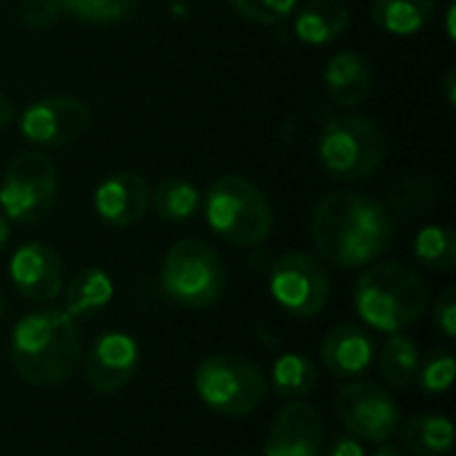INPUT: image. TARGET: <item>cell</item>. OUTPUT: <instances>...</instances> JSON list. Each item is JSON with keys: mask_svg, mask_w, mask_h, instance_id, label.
Instances as JSON below:
<instances>
[{"mask_svg": "<svg viewBox=\"0 0 456 456\" xmlns=\"http://www.w3.org/2000/svg\"><path fill=\"white\" fill-rule=\"evenodd\" d=\"M270 379H273L275 395L286 401H299L310 395L313 387L318 385V366L313 363V358L302 353H286L275 361Z\"/></svg>", "mask_w": 456, "mask_h": 456, "instance_id": "cb8c5ba5", "label": "cell"}, {"mask_svg": "<svg viewBox=\"0 0 456 456\" xmlns=\"http://www.w3.org/2000/svg\"><path fill=\"white\" fill-rule=\"evenodd\" d=\"M139 371V345L126 331H107L96 337L86 353L83 374L99 395H115L131 385Z\"/></svg>", "mask_w": 456, "mask_h": 456, "instance_id": "7c38bea8", "label": "cell"}, {"mask_svg": "<svg viewBox=\"0 0 456 456\" xmlns=\"http://www.w3.org/2000/svg\"><path fill=\"white\" fill-rule=\"evenodd\" d=\"M270 294L289 315L315 318L329 305L331 281L313 254L289 251L270 270Z\"/></svg>", "mask_w": 456, "mask_h": 456, "instance_id": "9c48e42d", "label": "cell"}, {"mask_svg": "<svg viewBox=\"0 0 456 456\" xmlns=\"http://www.w3.org/2000/svg\"><path fill=\"white\" fill-rule=\"evenodd\" d=\"M446 27H449V37H454V5L449 8V16H446Z\"/></svg>", "mask_w": 456, "mask_h": 456, "instance_id": "d590c367", "label": "cell"}, {"mask_svg": "<svg viewBox=\"0 0 456 456\" xmlns=\"http://www.w3.org/2000/svg\"><path fill=\"white\" fill-rule=\"evenodd\" d=\"M414 256L419 265L452 273L456 267V235L444 224H428L414 238Z\"/></svg>", "mask_w": 456, "mask_h": 456, "instance_id": "d4e9b609", "label": "cell"}, {"mask_svg": "<svg viewBox=\"0 0 456 456\" xmlns=\"http://www.w3.org/2000/svg\"><path fill=\"white\" fill-rule=\"evenodd\" d=\"M208 227L232 246H259L273 232V206L267 195L246 176L230 174L216 179L203 195Z\"/></svg>", "mask_w": 456, "mask_h": 456, "instance_id": "5b68a950", "label": "cell"}, {"mask_svg": "<svg viewBox=\"0 0 456 456\" xmlns=\"http://www.w3.org/2000/svg\"><path fill=\"white\" fill-rule=\"evenodd\" d=\"M371 456H406V454H403L398 446H393V444H387V441H385V444H379V449H377Z\"/></svg>", "mask_w": 456, "mask_h": 456, "instance_id": "e575fe53", "label": "cell"}, {"mask_svg": "<svg viewBox=\"0 0 456 456\" xmlns=\"http://www.w3.org/2000/svg\"><path fill=\"white\" fill-rule=\"evenodd\" d=\"M323 456H366V449L358 438L350 436H339L331 441V446L323 452Z\"/></svg>", "mask_w": 456, "mask_h": 456, "instance_id": "4dcf8cb0", "label": "cell"}, {"mask_svg": "<svg viewBox=\"0 0 456 456\" xmlns=\"http://www.w3.org/2000/svg\"><path fill=\"white\" fill-rule=\"evenodd\" d=\"M454 83H456V72H454V69H449V75H446V80H444V88H446V102H449L452 107L456 104Z\"/></svg>", "mask_w": 456, "mask_h": 456, "instance_id": "d6a6232c", "label": "cell"}, {"mask_svg": "<svg viewBox=\"0 0 456 456\" xmlns=\"http://www.w3.org/2000/svg\"><path fill=\"white\" fill-rule=\"evenodd\" d=\"M64 13H72L83 24H115L123 21L139 0H59Z\"/></svg>", "mask_w": 456, "mask_h": 456, "instance_id": "484cf974", "label": "cell"}, {"mask_svg": "<svg viewBox=\"0 0 456 456\" xmlns=\"http://www.w3.org/2000/svg\"><path fill=\"white\" fill-rule=\"evenodd\" d=\"M337 417L353 438L385 444L401 425V409L393 395L366 379L345 385L337 395Z\"/></svg>", "mask_w": 456, "mask_h": 456, "instance_id": "30bf717a", "label": "cell"}, {"mask_svg": "<svg viewBox=\"0 0 456 456\" xmlns=\"http://www.w3.org/2000/svg\"><path fill=\"white\" fill-rule=\"evenodd\" d=\"M230 5L254 24H281L294 13L299 0H230Z\"/></svg>", "mask_w": 456, "mask_h": 456, "instance_id": "83f0119b", "label": "cell"}, {"mask_svg": "<svg viewBox=\"0 0 456 456\" xmlns=\"http://www.w3.org/2000/svg\"><path fill=\"white\" fill-rule=\"evenodd\" d=\"M8 240H11V222L0 214V251L8 246Z\"/></svg>", "mask_w": 456, "mask_h": 456, "instance_id": "836d02e7", "label": "cell"}, {"mask_svg": "<svg viewBox=\"0 0 456 456\" xmlns=\"http://www.w3.org/2000/svg\"><path fill=\"white\" fill-rule=\"evenodd\" d=\"M91 126V107L75 96H45L24 107L19 131L32 147H59Z\"/></svg>", "mask_w": 456, "mask_h": 456, "instance_id": "8fae6325", "label": "cell"}, {"mask_svg": "<svg viewBox=\"0 0 456 456\" xmlns=\"http://www.w3.org/2000/svg\"><path fill=\"white\" fill-rule=\"evenodd\" d=\"M59 174L53 160L40 150L19 152L0 182V211L13 224L43 222L56 203Z\"/></svg>", "mask_w": 456, "mask_h": 456, "instance_id": "ba28073f", "label": "cell"}, {"mask_svg": "<svg viewBox=\"0 0 456 456\" xmlns=\"http://www.w3.org/2000/svg\"><path fill=\"white\" fill-rule=\"evenodd\" d=\"M227 270L214 246L200 238L176 240L160 267V286L166 297L184 310H206L224 294Z\"/></svg>", "mask_w": 456, "mask_h": 456, "instance_id": "8992f818", "label": "cell"}, {"mask_svg": "<svg viewBox=\"0 0 456 456\" xmlns=\"http://www.w3.org/2000/svg\"><path fill=\"white\" fill-rule=\"evenodd\" d=\"M321 168L339 182H366L371 179L387 155V142L382 128L355 112H342L331 118L315 144Z\"/></svg>", "mask_w": 456, "mask_h": 456, "instance_id": "277c9868", "label": "cell"}, {"mask_svg": "<svg viewBox=\"0 0 456 456\" xmlns=\"http://www.w3.org/2000/svg\"><path fill=\"white\" fill-rule=\"evenodd\" d=\"M3 310H5V297H3V291H0V318H3Z\"/></svg>", "mask_w": 456, "mask_h": 456, "instance_id": "8d00e7d4", "label": "cell"}, {"mask_svg": "<svg viewBox=\"0 0 456 456\" xmlns=\"http://www.w3.org/2000/svg\"><path fill=\"white\" fill-rule=\"evenodd\" d=\"M436 13V0H371V21L398 37L422 32Z\"/></svg>", "mask_w": 456, "mask_h": 456, "instance_id": "44dd1931", "label": "cell"}, {"mask_svg": "<svg viewBox=\"0 0 456 456\" xmlns=\"http://www.w3.org/2000/svg\"><path fill=\"white\" fill-rule=\"evenodd\" d=\"M419 361H422V355L411 337L390 334V339L385 342V347L379 353V374L390 387L406 390L417 382Z\"/></svg>", "mask_w": 456, "mask_h": 456, "instance_id": "603a6c76", "label": "cell"}, {"mask_svg": "<svg viewBox=\"0 0 456 456\" xmlns=\"http://www.w3.org/2000/svg\"><path fill=\"white\" fill-rule=\"evenodd\" d=\"M323 86L331 102L339 107H358L369 99L374 88V69L371 61L361 51H339L329 59L323 69Z\"/></svg>", "mask_w": 456, "mask_h": 456, "instance_id": "e0dca14e", "label": "cell"}, {"mask_svg": "<svg viewBox=\"0 0 456 456\" xmlns=\"http://www.w3.org/2000/svg\"><path fill=\"white\" fill-rule=\"evenodd\" d=\"M112 297V278L102 267H83L61 286V310L72 321H91L110 307Z\"/></svg>", "mask_w": 456, "mask_h": 456, "instance_id": "ac0fdd59", "label": "cell"}, {"mask_svg": "<svg viewBox=\"0 0 456 456\" xmlns=\"http://www.w3.org/2000/svg\"><path fill=\"white\" fill-rule=\"evenodd\" d=\"M401 428V446L411 456H446L454 449V425L441 414H419Z\"/></svg>", "mask_w": 456, "mask_h": 456, "instance_id": "ffe728a7", "label": "cell"}, {"mask_svg": "<svg viewBox=\"0 0 456 456\" xmlns=\"http://www.w3.org/2000/svg\"><path fill=\"white\" fill-rule=\"evenodd\" d=\"M198 398L222 417H248L267 398V379L256 363L235 353H214L195 369Z\"/></svg>", "mask_w": 456, "mask_h": 456, "instance_id": "52a82bcc", "label": "cell"}, {"mask_svg": "<svg viewBox=\"0 0 456 456\" xmlns=\"http://www.w3.org/2000/svg\"><path fill=\"white\" fill-rule=\"evenodd\" d=\"M377 358L374 337L358 323H342L329 331L321 342V361L329 374L350 379L363 374Z\"/></svg>", "mask_w": 456, "mask_h": 456, "instance_id": "2e32d148", "label": "cell"}, {"mask_svg": "<svg viewBox=\"0 0 456 456\" xmlns=\"http://www.w3.org/2000/svg\"><path fill=\"white\" fill-rule=\"evenodd\" d=\"M150 208V184L136 171H115L94 190V211L110 227H131Z\"/></svg>", "mask_w": 456, "mask_h": 456, "instance_id": "9a60e30c", "label": "cell"}, {"mask_svg": "<svg viewBox=\"0 0 456 456\" xmlns=\"http://www.w3.org/2000/svg\"><path fill=\"white\" fill-rule=\"evenodd\" d=\"M417 385L425 395H444L454 385V355L446 347L433 350L425 361H419Z\"/></svg>", "mask_w": 456, "mask_h": 456, "instance_id": "4316f807", "label": "cell"}, {"mask_svg": "<svg viewBox=\"0 0 456 456\" xmlns=\"http://www.w3.org/2000/svg\"><path fill=\"white\" fill-rule=\"evenodd\" d=\"M294 11V37L305 45L334 43L350 27V8L342 0H305Z\"/></svg>", "mask_w": 456, "mask_h": 456, "instance_id": "d6986e66", "label": "cell"}, {"mask_svg": "<svg viewBox=\"0 0 456 456\" xmlns=\"http://www.w3.org/2000/svg\"><path fill=\"white\" fill-rule=\"evenodd\" d=\"M313 243L323 259L342 270L377 262L393 243V214L377 198L361 192H329L313 211Z\"/></svg>", "mask_w": 456, "mask_h": 456, "instance_id": "6da1fadb", "label": "cell"}, {"mask_svg": "<svg viewBox=\"0 0 456 456\" xmlns=\"http://www.w3.org/2000/svg\"><path fill=\"white\" fill-rule=\"evenodd\" d=\"M61 3L59 0H21L19 3V19L32 27V29H43L56 24V19L61 16Z\"/></svg>", "mask_w": 456, "mask_h": 456, "instance_id": "f1b7e54d", "label": "cell"}, {"mask_svg": "<svg viewBox=\"0 0 456 456\" xmlns=\"http://www.w3.org/2000/svg\"><path fill=\"white\" fill-rule=\"evenodd\" d=\"M246 456H248V454H246Z\"/></svg>", "mask_w": 456, "mask_h": 456, "instance_id": "74e56055", "label": "cell"}, {"mask_svg": "<svg viewBox=\"0 0 456 456\" xmlns=\"http://www.w3.org/2000/svg\"><path fill=\"white\" fill-rule=\"evenodd\" d=\"M326 430L315 406L305 401L286 403L267 433L265 456H323Z\"/></svg>", "mask_w": 456, "mask_h": 456, "instance_id": "4fadbf2b", "label": "cell"}, {"mask_svg": "<svg viewBox=\"0 0 456 456\" xmlns=\"http://www.w3.org/2000/svg\"><path fill=\"white\" fill-rule=\"evenodd\" d=\"M83 342L64 310L43 307L19 318L11 334V366L32 387H56L80 366Z\"/></svg>", "mask_w": 456, "mask_h": 456, "instance_id": "7a4b0ae2", "label": "cell"}, {"mask_svg": "<svg viewBox=\"0 0 456 456\" xmlns=\"http://www.w3.org/2000/svg\"><path fill=\"white\" fill-rule=\"evenodd\" d=\"M13 115H16V112H13V102H11L5 94H0V131L8 128V126L13 123Z\"/></svg>", "mask_w": 456, "mask_h": 456, "instance_id": "1f68e13d", "label": "cell"}, {"mask_svg": "<svg viewBox=\"0 0 456 456\" xmlns=\"http://www.w3.org/2000/svg\"><path fill=\"white\" fill-rule=\"evenodd\" d=\"M430 289L425 278L403 262H382L369 267L353 291L358 318L382 334H401L428 310Z\"/></svg>", "mask_w": 456, "mask_h": 456, "instance_id": "3957f363", "label": "cell"}, {"mask_svg": "<svg viewBox=\"0 0 456 456\" xmlns=\"http://www.w3.org/2000/svg\"><path fill=\"white\" fill-rule=\"evenodd\" d=\"M150 206L163 222L179 224V222H190L200 211L203 195L192 182L171 176L160 182L155 190H150Z\"/></svg>", "mask_w": 456, "mask_h": 456, "instance_id": "7402d4cb", "label": "cell"}, {"mask_svg": "<svg viewBox=\"0 0 456 456\" xmlns=\"http://www.w3.org/2000/svg\"><path fill=\"white\" fill-rule=\"evenodd\" d=\"M433 321H436V329L446 337V339H454L456 337V289H446L438 302H436V310H433Z\"/></svg>", "mask_w": 456, "mask_h": 456, "instance_id": "f546056e", "label": "cell"}, {"mask_svg": "<svg viewBox=\"0 0 456 456\" xmlns=\"http://www.w3.org/2000/svg\"><path fill=\"white\" fill-rule=\"evenodd\" d=\"M8 278L13 289L37 305L53 302L64 286V262L45 243H24L8 262Z\"/></svg>", "mask_w": 456, "mask_h": 456, "instance_id": "5bb4252c", "label": "cell"}]
</instances>
